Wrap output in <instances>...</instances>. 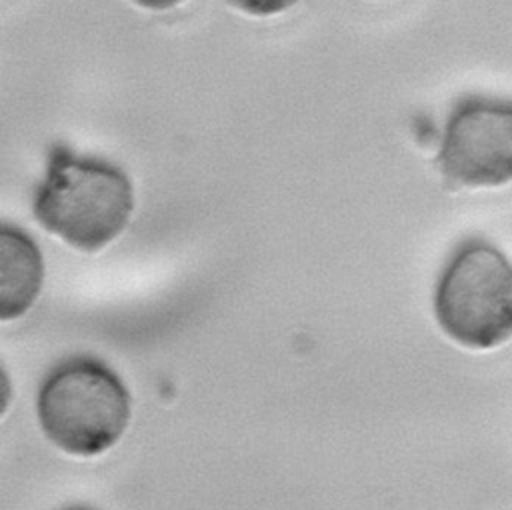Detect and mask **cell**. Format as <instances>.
<instances>
[{
  "instance_id": "cell-5",
  "label": "cell",
  "mask_w": 512,
  "mask_h": 510,
  "mask_svg": "<svg viewBox=\"0 0 512 510\" xmlns=\"http://www.w3.org/2000/svg\"><path fill=\"white\" fill-rule=\"evenodd\" d=\"M44 282L38 244L22 228L0 222V320H16L36 302Z\"/></svg>"
},
{
  "instance_id": "cell-6",
  "label": "cell",
  "mask_w": 512,
  "mask_h": 510,
  "mask_svg": "<svg viewBox=\"0 0 512 510\" xmlns=\"http://www.w3.org/2000/svg\"><path fill=\"white\" fill-rule=\"evenodd\" d=\"M230 6L242 10L244 14L258 16V18H268L282 14L296 6L300 0H226Z\"/></svg>"
},
{
  "instance_id": "cell-1",
  "label": "cell",
  "mask_w": 512,
  "mask_h": 510,
  "mask_svg": "<svg viewBox=\"0 0 512 510\" xmlns=\"http://www.w3.org/2000/svg\"><path fill=\"white\" fill-rule=\"evenodd\" d=\"M132 208V182L118 166L76 154L66 144L50 148L32 204L48 232L78 250L96 252L124 230Z\"/></svg>"
},
{
  "instance_id": "cell-8",
  "label": "cell",
  "mask_w": 512,
  "mask_h": 510,
  "mask_svg": "<svg viewBox=\"0 0 512 510\" xmlns=\"http://www.w3.org/2000/svg\"><path fill=\"white\" fill-rule=\"evenodd\" d=\"M132 2H136L138 6L150 8V10H166V8L182 4L184 0H132Z\"/></svg>"
},
{
  "instance_id": "cell-9",
  "label": "cell",
  "mask_w": 512,
  "mask_h": 510,
  "mask_svg": "<svg viewBox=\"0 0 512 510\" xmlns=\"http://www.w3.org/2000/svg\"><path fill=\"white\" fill-rule=\"evenodd\" d=\"M74 510H88V508H74Z\"/></svg>"
},
{
  "instance_id": "cell-3",
  "label": "cell",
  "mask_w": 512,
  "mask_h": 510,
  "mask_svg": "<svg viewBox=\"0 0 512 510\" xmlns=\"http://www.w3.org/2000/svg\"><path fill=\"white\" fill-rule=\"evenodd\" d=\"M434 314L456 342L486 350L512 336V264L490 242L464 240L444 264Z\"/></svg>"
},
{
  "instance_id": "cell-2",
  "label": "cell",
  "mask_w": 512,
  "mask_h": 510,
  "mask_svg": "<svg viewBox=\"0 0 512 510\" xmlns=\"http://www.w3.org/2000/svg\"><path fill=\"white\" fill-rule=\"evenodd\" d=\"M36 408L44 434L58 448L76 456H96L124 434L130 394L106 364L76 356L44 378Z\"/></svg>"
},
{
  "instance_id": "cell-7",
  "label": "cell",
  "mask_w": 512,
  "mask_h": 510,
  "mask_svg": "<svg viewBox=\"0 0 512 510\" xmlns=\"http://www.w3.org/2000/svg\"><path fill=\"white\" fill-rule=\"evenodd\" d=\"M12 398V386H10V378L4 372V368L0 366V416L6 412L8 404Z\"/></svg>"
},
{
  "instance_id": "cell-4",
  "label": "cell",
  "mask_w": 512,
  "mask_h": 510,
  "mask_svg": "<svg viewBox=\"0 0 512 510\" xmlns=\"http://www.w3.org/2000/svg\"><path fill=\"white\" fill-rule=\"evenodd\" d=\"M436 166L464 188L512 182V100L468 94L448 112Z\"/></svg>"
}]
</instances>
